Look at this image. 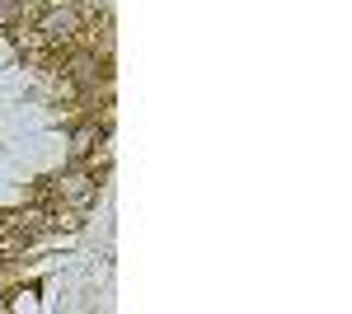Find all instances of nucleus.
Instances as JSON below:
<instances>
[{"mask_svg": "<svg viewBox=\"0 0 352 314\" xmlns=\"http://www.w3.org/2000/svg\"><path fill=\"white\" fill-rule=\"evenodd\" d=\"M52 192L61 207L71 211H89L94 202H99V174H85L80 164H71L61 179H52Z\"/></svg>", "mask_w": 352, "mask_h": 314, "instance_id": "1", "label": "nucleus"}, {"mask_svg": "<svg viewBox=\"0 0 352 314\" xmlns=\"http://www.w3.org/2000/svg\"><path fill=\"white\" fill-rule=\"evenodd\" d=\"M38 33L52 43V47H71L76 38H80V10L71 5V0H56L43 10V19H38Z\"/></svg>", "mask_w": 352, "mask_h": 314, "instance_id": "2", "label": "nucleus"}, {"mask_svg": "<svg viewBox=\"0 0 352 314\" xmlns=\"http://www.w3.org/2000/svg\"><path fill=\"white\" fill-rule=\"evenodd\" d=\"M66 76L76 80V85H85V89H89V85H99L104 66H99V56H94V52H80V56H71V61H66Z\"/></svg>", "mask_w": 352, "mask_h": 314, "instance_id": "3", "label": "nucleus"}, {"mask_svg": "<svg viewBox=\"0 0 352 314\" xmlns=\"http://www.w3.org/2000/svg\"><path fill=\"white\" fill-rule=\"evenodd\" d=\"M24 24V0H0V28H19Z\"/></svg>", "mask_w": 352, "mask_h": 314, "instance_id": "4", "label": "nucleus"}]
</instances>
